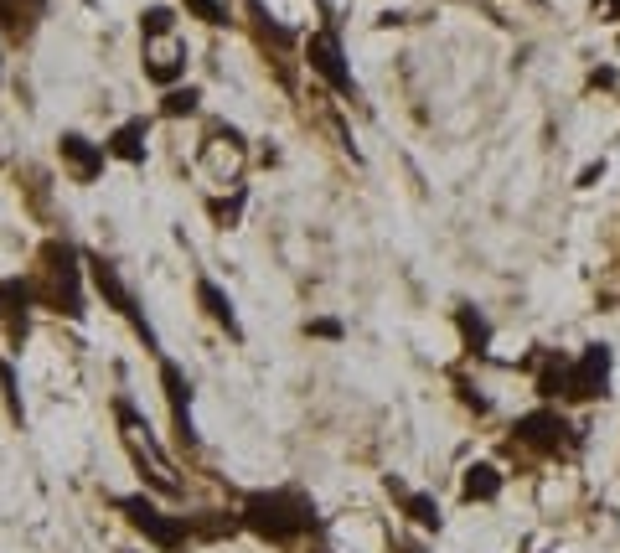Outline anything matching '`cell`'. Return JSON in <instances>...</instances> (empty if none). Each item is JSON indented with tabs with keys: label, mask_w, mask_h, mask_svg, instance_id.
Masks as SVG:
<instances>
[{
	"label": "cell",
	"mask_w": 620,
	"mask_h": 553,
	"mask_svg": "<svg viewBox=\"0 0 620 553\" xmlns=\"http://www.w3.org/2000/svg\"><path fill=\"white\" fill-rule=\"evenodd\" d=\"M460 497L465 502H496L502 497V471L496 466H471L460 476Z\"/></svg>",
	"instance_id": "obj_16"
},
{
	"label": "cell",
	"mask_w": 620,
	"mask_h": 553,
	"mask_svg": "<svg viewBox=\"0 0 620 553\" xmlns=\"http://www.w3.org/2000/svg\"><path fill=\"white\" fill-rule=\"evenodd\" d=\"M202 109V88H192V83H176V88H166V99H161V114L166 119H192Z\"/></svg>",
	"instance_id": "obj_18"
},
{
	"label": "cell",
	"mask_w": 620,
	"mask_h": 553,
	"mask_svg": "<svg viewBox=\"0 0 620 553\" xmlns=\"http://www.w3.org/2000/svg\"><path fill=\"white\" fill-rule=\"evenodd\" d=\"M161 388H166V404H171L176 440H181L186 450H197V445H202V435H197V424H192V378H186L171 357H161Z\"/></svg>",
	"instance_id": "obj_8"
},
{
	"label": "cell",
	"mask_w": 620,
	"mask_h": 553,
	"mask_svg": "<svg viewBox=\"0 0 620 553\" xmlns=\"http://www.w3.org/2000/svg\"><path fill=\"white\" fill-rule=\"evenodd\" d=\"M610 367H615V352L605 342H589L579 357H569V393L574 404H589V398H610Z\"/></svg>",
	"instance_id": "obj_6"
},
{
	"label": "cell",
	"mask_w": 620,
	"mask_h": 553,
	"mask_svg": "<svg viewBox=\"0 0 620 553\" xmlns=\"http://www.w3.org/2000/svg\"><path fill=\"white\" fill-rule=\"evenodd\" d=\"M0 83H6V57H0Z\"/></svg>",
	"instance_id": "obj_27"
},
{
	"label": "cell",
	"mask_w": 620,
	"mask_h": 553,
	"mask_svg": "<svg viewBox=\"0 0 620 553\" xmlns=\"http://www.w3.org/2000/svg\"><path fill=\"white\" fill-rule=\"evenodd\" d=\"M104 156H114L124 166H145V156H150V119L145 114L140 119H124V125L104 140Z\"/></svg>",
	"instance_id": "obj_10"
},
{
	"label": "cell",
	"mask_w": 620,
	"mask_h": 553,
	"mask_svg": "<svg viewBox=\"0 0 620 553\" xmlns=\"http://www.w3.org/2000/svg\"><path fill=\"white\" fill-rule=\"evenodd\" d=\"M605 21H620V0H605Z\"/></svg>",
	"instance_id": "obj_26"
},
{
	"label": "cell",
	"mask_w": 620,
	"mask_h": 553,
	"mask_svg": "<svg viewBox=\"0 0 620 553\" xmlns=\"http://www.w3.org/2000/svg\"><path fill=\"white\" fill-rule=\"evenodd\" d=\"M31 285H37V305L83 321V311H88V300H83V254L68 238H47L42 243V269H37Z\"/></svg>",
	"instance_id": "obj_2"
},
{
	"label": "cell",
	"mask_w": 620,
	"mask_h": 553,
	"mask_svg": "<svg viewBox=\"0 0 620 553\" xmlns=\"http://www.w3.org/2000/svg\"><path fill=\"white\" fill-rule=\"evenodd\" d=\"M197 305H202V311L217 321V326H223L228 336H233V342H243V326H238V311H233V300H228V290L223 285H217V280H207V274H202V280H197Z\"/></svg>",
	"instance_id": "obj_11"
},
{
	"label": "cell",
	"mask_w": 620,
	"mask_h": 553,
	"mask_svg": "<svg viewBox=\"0 0 620 553\" xmlns=\"http://www.w3.org/2000/svg\"><path fill=\"white\" fill-rule=\"evenodd\" d=\"M57 156H62V166L73 171V181H83V187H93V181L104 176V145L99 140H88V135H78V130H62L57 135Z\"/></svg>",
	"instance_id": "obj_9"
},
{
	"label": "cell",
	"mask_w": 620,
	"mask_h": 553,
	"mask_svg": "<svg viewBox=\"0 0 620 553\" xmlns=\"http://www.w3.org/2000/svg\"><path fill=\"white\" fill-rule=\"evenodd\" d=\"M31 305H37V285H31V280H6V285H0V316H11V336H16V342L26 336Z\"/></svg>",
	"instance_id": "obj_13"
},
{
	"label": "cell",
	"mask_w": 620,
	"mask_h": 553,
	"mask_svg": "<svg viewBox=\"0 0 620 553\" xmlns=\"http://www.w3.org/2000/svg\"><path fill=\"white\" fill-rule=\"evenodd\" d=\"M42 11H47V0H0V26H6L11 37H31Z\"/></svg>",
	"instance_id": "obj_15"
},
{
	"label": "cell",
	"mask_w": 620,
	"mask_h": 553,
	"mask_svg": "<svg viewBox=\"0 0 620 553\" xmlns=\"http://www.w3.org/2000/svg\"><path fill=\"white\" fill-rule=\"evenodd\" d=\"M455 331H460V342H465V352H476V357H486V347H491V321L476 311L471 300H460L455 305Z\"/></svg>",
	"instance_id": "obj_14"
},
{
	"label": "cell",
	"mask_w": 620,
	"mask_h": 553,
	"mask_svg": "<svg viewBox=\"0 0 620 553\" xmlns=\"http://www.w3.org/2000/svg\"><path fill=\"white\" fill-rule=\"evenodd\" d=\"M383 486H388V491H393V497L403 502V512H409V517L419 522V528H429V533H440V522H445V517H440V502H434V497H429V491H409V486H403L398 476H383Z\"/></svg>",
	"instance_id": "obj_12"
},
{
	"label": "cell",
	"mask_w": 620,
	"mask_h": 553,
	"mask_svg": "<svg viewBox=\"0 0 620 553\" xmlns=\"http://www.w3.org/2000/svg\"><path fill=\"white\" fill-rule=\"evenodd\" d=\"M600 176H605V161H595V166H584V171H579V187H595V181H600Z\"/></svg>",
	"instance_id": "obj_25"
},
{
	"label": "cell",
	"mask_w": 620,
	"mask_h": 553,
	"mask_svg": "<svg viewBox=\"0 0 620 553\" xmlns=\"http://www.w3.org/2000/svg\"><path fill=\"white\" fill-rule=\"evenodd\" d=\"M83 274H88V285H93V290L104 295V305H109V311H114V316H124V321H130V326H135V331L145 336V347H150V352H161V342H155V326L145 321V311L135 305L130 285L119 280L114 259H104V254H83Z\"/></svg>",
	"instance_id": "obj_3"
},
{
	"label": "cell",
	"mask_w": 620,
	"mask_h": 553,
	"mask_svg": "<svg viewBox=\"0 0 620 553\" xmlns=\"http://www.w3.org/2000/svg\"><path fill=\"white\" fill-rule=\"evenodd\" d=\"M181 6H186V16H197V21H207V26H223V21H228L223 0H181Z\"/></svg>",
	"instance_id": "obj_20"
},
{
	"label": "cell",
	"mask_w": 620,
	"mask_h": 553,
	"mask_svg": "<svg viewBox=\"0 0 620 553\" xmlns=\"http://www.w3.org/2000/svg\"><path fill=\"white\" fill-rule=\"evenodd\" d=\"M238 522H243L254 538H264V543H274V548H290V543H300L310 528H316V502H310L305 491H295V486L248 491Z\"/></svg>",
	"instance_id": "obj_1"
},
{
	"label": "cell",
	"mask_w": 620,
	"mask_h": 553,
	"mask_svg": "<svg viewBox=\"0 0 620 553\" xmlns=\"http://www.w3.org/2000/svg\"><path fill=\"white\" fill-rule=\"evenodd\" d=\"M305 63H310V73H321L341 99H357V78H352V63H347V52H341L336 32H310L305 37Z\"/></svg>",
	"instance_id": "obj_7"
},
{
	"label": "cell",
	"mask_w": 620,
	"mask_h": 553,
	"mask_svg": "<svg viewBox=\"0 0 620 553\" xmlns=\"http://www.w3.org/2000/svg\"><path fill=\"white\" fill-rule=\"evenodd\" d=\"M305 336H321V342H341V336H347V326H341L336 316H316V321H305Z\"/></svg>",
	"instance_id": "obj_21"
},
{
	"label": "cell",
	"mask_w": 620,
	"mask_h": 553,
	"mask_svg": "<svg viewBox=\"0 0 620 553\" xmlns=\"http://www.w3.org/2000/svg\"><path fill=\"white\" fill-rule=\"evenodd\" d=\"M130 553H135V548H130Z\"/></svg>",
	"instance_id": "obj_28"
},
{
	"label": "cell",
	"mask_w": 620,
	"mask_h": 553,
	"mask_svg": "<svg viewBox=\"0 0 620 553\" xmlns=\"http://www.w3.org/2000/svg\"><path fill=\"white\" fill-rule=\"evenodd\" d=\"M589 88H615V68H595L589 73Z\"/></svg>",
	"instance_id": "obj_24"
},
{
	"label": "cell",
	"mask_w": 620,
	"mask_h": 553,
	"mask_svg": "<svg viewBox=\"0 0 620 553\" xmlns=\"http://www.w3.org/2000/svg\"><path fill=\"white\" fill-rule=\"evenodd\" d=\"M569 393V357H558V352H548L543 357V373H538V398H564Z\"/></svg>",
	"instance_id": "obj_17"
},
{
	"label": "cell",
	"mask_w": 620,
	"mask_h": 553,
	"mask_svg": "<svg viewBox=\"0 0 620 553\" xmlns=\"http://www.w3.org/2000/svg\"><path fill=\"white\" fill-rule=\"evenodd\" d=\"M176 32V11L171 6H150L145 16H140V37L145 42H161V37H171Z\"/></svg>",
	"instance_id": "obj_19"
},
{
	"label": "cell",
	"mask_w": 620,
	"mask_h": 553,
	"mask_svg": "<svg viewBox=\"0 0 620 553\" xmlns=\"http://www.w3.org/2000/svg\"><path fill=\"white\" fill-rule=\"evenodd\" d=\"M114 507L130 517V528H140L161 553H181L186 543H192V522L186 517H171V512H161L150 497H114Z\"/></svg>",
	"instance_id": "obj_4"
},
{
	"label": "cell",
	"mask_w": 620,
	"mask_h": 553,
	"mask_svg": "<svg viewBox=\"0 0 620 553\" xmlns=\"http://www.w3.org/2000/svg\"><path fill=\"white\" fill-rule=\"evenodd\" d=\"M512 440L527 445V450H538V455H564V450L579 445V429L558 409H533V414H522L512 424Z\"/></svg>",
	"instance_id": "obj_5"
},
{
	"label": "cell",
	"mask_w": 620,
	"mask_h": 553,
	"mask_svg": "<svg viewBox=\"0 0 620 553\" xmlns=\"http://www.w3.org/2000/svg\"><path fill=\"white\" fill-rule=\"evenodd\" d=\"M238 212H243V192H238L233 202H212V218L223 223V228H233V218H238Z\"/></svg>",
	"instance_id": "obj_23"
},
{
	"label": "cell",
	"mask_w": 620,
	"mask_h": 553,
	"mask_svg": "<svg viewBox=\"0 0 620 553\" xmlns=\"http://www.w3.org/2000/svg\"><path fill=\"white\" fill-rule=\"evenodd\" d=\"M0 388H6V404H11V414L21 419V398H16V373H11V362H0Z\"/></svg>",
	"instance_id": "obj_22"
}]
</instances>
